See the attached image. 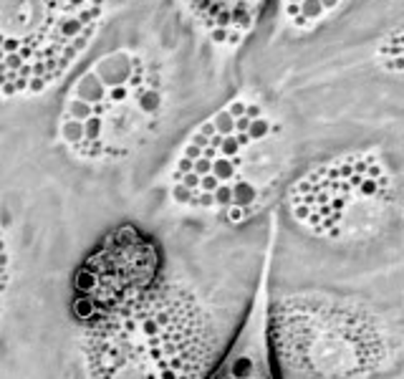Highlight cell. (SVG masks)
Wrapping results in <instances>:
<instances>
[{
    "mask_svg": "<svg viewBox=\"0 0 404 379\" xmlns=\"http://www.w3.org/2000/svg\"><path fill=\"white\" fill-rule=\"evenodd\" d=\"M293 25H296V28H308V25H311V20H308V18H303V15L298 13V15L293 18Z\"/></svg>",
    "mask_w": 404,
    "mask_h": 379,
    "instance_id": "5bb4252c",
    "label": "cell"
},
{
    "mask_svg": "<svg viewBox=\"0 0 404 379\" xmlns=\"http://www.w3.org/2000/svg\"><path fill=\"white\" fill-rule=\"evenodd\" d=\"M288 3H301V0H288Z\"/></svg>",
    "mask_w": 404,
    "mask_h": 379,
    "instance_id": "2e32d148",
    "label": "cell"
},
{
    "mask_svg": "<svg viewBox=\"0 0 404 379\" xmlns=\"http://www.w3.org/2000/svg\"><path fill=\"white\" fill-rule=\"evenodd\" d=\"M298 5H301V15H303V18H308V20H313V18L324 15V8H321V3H319V0H301Z\"/></svg>",
    "mask_w": 404,
    "mask_h": 379,
    "instance_id": "30bf717a",
    "label": "cell"
},
{
    "mask_svg": "<svg viewBox=\"0 0 404 379\" xmlns=\"http://www.w3.org/2000/svg\"><path fill=\"white\" fill-rule=\"evenodd\" d=\"M13 278H15V258H13V243L5 225L0 223V321L10 301L13 291Z\"/></svg>",
    "mask_w": 404,
    "mask_h": 379,
    "instance_id": "9c48e42d",
    "label": "cell"
},
{
    "mask_svg": "<svg viewBox=\"0 0 404 379\" xmlns=\"http://www.w3.org/2000/svg\"><path fill=\"white\" fill-rule=\"evenodd\" d=\"M164 276L159 243L134 223L106 230L71 278V311L81 326L106 318L147 296Z\"/></svg>",
    "mask_w": 404,
    "mask_h": 379,
    "instance_id": "52a82bcc",
    "label": "cell"
},
{
    "mask_svg": "<svg viewBox=\"0 0 404 379\" xmlns=\"http://www.w3.org/2000/svg\"><path fill=\"white\" fill-rule=\"evenodd\" d=\"M240 41H243V33H240V31H230V33H227V41H225V43H230V46H238Z\"/></svg>",
    "mask_w": 404,
    "mask_h": 379,
    "instance_id": "7c38bea8",
    "label": "cell"
},
{
    "mask_svg": "<svg viewBox=\"0 0 404 379\" xmlns=\"http://www.w3.org/2000/svg\"><path fill=\"white\" fill-rule=\"evenodd\" d=\"M268 321L275 362L296 377L382 379L399 369V321L361 296L285 291L270 296Z\"/></svg>",
    "mask_w": 404,
    "mask_h": 379,
    "instance_id": "7a4b0ae2",
    "label": "cell"
},
{
    "mask_svg": "<svg viewBox=\"0 0 404 379\" xmlns=\"http://www.w3.org/2000/svg\"><path fill=\"white\" fill-rule=\"evenodd\" d=\"M298 13H301V5H298V3H288V5H285V15L296 18Z\"/></svg>",
    "mask_w": 404,
    "mask_h": 379,
    "instance_id": "4fadbf2b",
    "label": "cell"
},
{
    "mask_svg": "<svg viewBox=\"0 0 404 379\" xmlns=\"http://www.w3.org/2000/svg\"><path fill=\"white\" fill-rule=\"evenodd\" d=\"M99 20L89 0H0V86L5 74L51 86L78 59L73 38Z\"/></svg>",
    "mask_w": 404,
    "mask_h": 379,
    "instance_id": "8992f818",
    "label": "cell"
},
{
    "mask_svg": "<svg viewBox=\"0 0 404 379\" xmlns=\"http://www.w3.org/2000/svg\"><path fill=\"white\" fill-rule=\"evenodd\" d=\"M78 352L86 379H205L217 321L195 286L162 276L132 306L81 326Z\"/></svg>",
    "mask_w": 404,
    "mask_h": 379,
    "instance_id": "6da1fadb",
    "label": "cell"
},
{
    "mask_svg": "<svg viewBox=\"0 0 404 379\" xmlns=\"http://www.w3.org/2000/svg\"><path fill=\"white\" fill-rule=\"evenodd\" d=\"M319 3H321L324 13H326V10H331V8H336V5H338V0H319Z\"/></svg>",
    "mask_w": 404,
    "mask_h": 379,
    "instance_id": "9a60e30c",
    "label": "cell"
},
{
    "mask_svg": "<svg viewBox=\"0 0 404 379\" xmlns=\"http://www.w3.org/2000/svg\"><path fill=\"white\" fill-rule=\"evenodd\" d=\"M227 33H230V28H212L210 38H212L215 43H225V41H227Z\"/></svg>",
    "mask_w": 404,
    "mask_h": 379,
    "instance_id": "8fae6325",
    "label": "cell"
},
{
    "mask_svg": "<svg viewBox=\"0 0 404 379\" xmlns=\"http://www.w3.org/2000/svg\"><path fill=\"white\" fill-rule=\"evenodd\" d=\"M250 122L240 114L230 132H217L207 119L187 137L167 172L175 208L243 225L273 200L283 177V132L258 139Z\"/></svg>",
    "mask_w": 404,
    "mask_h": 379,
    "instance_id": "3957f363",
    "label": "cell"
},
{
    "mask_svg": "<svg viewBox=\"0 0 404 379\" xmlns=\"http://www.w3.org/2000/svg\"><path fill=\"white\" fill-rule=\"evenodd\" d=\"M162 109V76L147 71L139 56L111 53L71 89L59 139L81 162L114 164L152 139Z\"/></svg>",
    "mask_w": 404,
    "mask_h": 379,
    "instance_id": "277c9868",
    "label": "cell"
},
{
    "mask_svg": "<svg viewBox=\"0 0 404 379\" xmlns=\"http://www.w3.org/2000/svg\"><path fill=\"white\" fill-rule=\"evenodd\" d=\"M285 213L319 243L366 245L399 220V187L379 152H346L288 185Z\"/></svg>",
    "mask_w": 404,
    "mask_h": 379,
    "instance_id": "5b68a950",
    "label": "cell"
},
{
    "mask_svg": "<svg viewBox=\"0 0 404 379\" xmlns=\"http://www.w3.org/2000/svg\"><path fill=\"white\" fill-rule=\"evenodd\" d=\"M278 243V218L273 215L258 281L243 321L233 339L217 352L205 379H278V362L270 344V296H273V255Z\"/></svg>",
    "mask_w": 404,
    "mask_h": 379,
    "instance_id": "ba28073f",
    "label": "cell"
}]
</instances>
